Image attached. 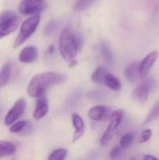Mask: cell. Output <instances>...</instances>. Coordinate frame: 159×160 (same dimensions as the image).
<instances>
[{"instance_id":"obj_22","label":"cell","mask_w":159,"mask_h":160,"mask_svg":"<svg viewBox=\"0 0 159 160\" xmlns=\"http://www.w3.org/2000/svg\"><path fill=\"white\" fill-rule=\"evenodd\" d=\"M95 0H78L74 6V9L76 11H81L86 9L88 7H90Z\"/></svg>"},{"instance_id":"obj_18","label":"cell","mask_w":159,"mask_h":160,"mask_svg":"<svg viewBox=\"0 0 159 160\" xmlns=\"http://www.w3.org/2000/svg\"><path fill=\"white\" fill-rule=\"evenodd\" d=\"M107 74H108L107 69L104 67L99 66L93 72V74L91 76V80H92V82H94L96 83H103L104 82V79H105Z\"/></svg>"},{"instance_id":"obj_20","label":"cell","mask_w":159,"mask_h":160,"mask_svg":"<svg viewBox=\"0 0 159 160\" xmlns=\"http://www.w3.org/2000/svg\"><path fill=\"white\" fill-rule=\"evenodd\" d=\"M100 52H101V54L103 55L105 61L108 64H112L113 61V56H112V53L110 48L107 46L106 43H104V42L100 43Z\"/></svg>"},{"instance_id":"obj_6","label":"cell","mask_w":159,"mask_h":160,"mask_svg":"<svg viewBox=\"0 0 159 160\" xmlns=\"http://www.w3.org/2000/svg\"><path fill=\"white\" fill-rule=\"evenodd\" d=\"M157 58H158V52L157 51H152L142 60L139 67V73L141 79H145L148 76L150 70L154 67Z\"/></svg>"},{"instance_id":"obj_9","label":"cell","mask_w":159,"mask_h":160,"mask_svg":"<svg viewBox=\"0 0 159 160\" xmlns=\"http://www.w3.org/2000/svg\"><path fill=\"white\" fill-rule=\"evenodd\" d=\"M71 121H72V126L74 128V133L72 136V143L77 142L84 134V129H85V124L83 119L77 113H73L71 116Z\"/></svg>"},{"instance_id":"obj_31","label":"cell","mask_w":159,"mask_h":160,"mask_svg":"<svg viewBox=\"0 0 159 160\" xmlns=\"http://www.w3.org/2000/svg\"><path fill=\"white\" fill-rule=\"evenodd\" d=\"M36 1H37V2H43L44 0H36Z\"/></svg>"},{"instance_id":"obj_26","label":"cell","mask_w":159,"mask_h":160,"mask_svg":"<svg viewBox=\"0 0 159 160\" xmlns=\"http://www.w3.org/2000/svg\"><path fill=\"white\" fill-rule=\"evenodd\" d=\"M152 135H153V131L151 129H145L142 132L139 140H138V142L139 143H144L146 142H148L151 138H152Z\"/></svg>"},{"instance_id":"obj_14","label":"cell","mask_w":159,"mask_h":160,"mask_svg":"<svg viewBox=\"0 0 159 160\" xmlns=\"http://www.w3.org/2000/svg\"><path fill=\"white\" fill-rule=\"evenodd\" d=\"M139 67H140V64H138L137 62H130L129 64H127L126 66L125 75L128 82H135L137 81V79L140 78Z\"/></svg>"},{"instance_id":"obj_16","label":"cell","mask_w":159,"mask_h":160,"mask_svg":"<svg viewBox=\"0 0 159 160\" xmlns=\"http://www.w3.org/2000/svg\"><path fill=\"white\" fill-rule=\"evenodd\" d=\"M16 152V146L9 142L0 141V157H8Z\"/></svg>"},{"instance_id":"obj_28","label":"cell","mask_w":159,"mask_h":160,"mask_svg":"<svg viewBox=\"0 0 159 160\" xmlns=\"http://www.w3.org/2000/svg\"><path fill=\"white\" fill-rule=\"evenodd\" d=\"M54 28H55V23H54L53 21H52V22H50L47 24V26L45 27V32H46L47 34H52V33L54 31Z\"/></svg>"},{"instance_id":"obj_24","label":"cell","mask_w":159,"mask_h":160,"mask_svg":"<svg viewBox=\"0 0 159 160\" xmlns=\"http://www.w3.org/2000/svg\"><path fill=\"white\" fill-rule=\"evenodd\" d=\"M159 116V102L156 104V106L153 108V110L150 112V113L148 114L146 120H145V124H148L152 121H154L155 119H157Z\"/></svg>"},{"instance_id":"obj_10","label":"cell","mask_w":159,"mask_h":160,"mask_svg":"<svg viewBox=\"0 0 159 160\" xmlns=\"http://www.w3.org/2000/svg\"><path fill=\"white\" fill-rule=\"evenodd\" d=\"M111 113V110L109 107L104 105H97L92 107L88 111V117L93 121H104L108 118V116Z\"/></svg>"},{"instance_id":"obj_12","label":"cell","mask_w":159,"mask_h":160,"mask_svg":"<svg viewBox=\"0 0 159 160\" xmlns=\"http://www.w3.org/2000/svg\"><path fill=\"white\" fill-rule=\"evenodd\" d=\"M153 82L154 81L152 79H147L142 83H141L135 90V95L137 96L141 103H145L147 101Z\"/></svg>"},{"instance_id":"obj_30","label":"cell","mask_w":159,"mask_h":160,"mask_svg":"<svg viewBox=\"0 0 159 160\" xmlns=\"http://www.w3.org/2000/svg\"><path fill=\"white\" fill-rule=\"evenodd\" d=\"M143 158L145 160H157V158L156 157H153V156H145Z\"/></svg>"},{"instance_id":"obj_21","label":"cell","mask_w":159,"mask_h":160,"mask_svg":"<svg viewBox=\"0 0 159 160\" xmlns=\"http://www.w3.org/2000/svg\"><path fill=\"white\" fill-rule=\"evenodd\" d=\"M134 141V134L133 133H127L124 136H122L120 142H119V145L121 146L122 149H127V147H129L132 142Z\"/></svg>"},{"instance_id":"obj_5","label":"cell","mask_w":159,"mask_h":160,"mask_svg":"<svg viewBox=\"0 0 159 160\" xmlns=\"http://www.w3.org/2000/svg\"><path fill=\"white\" fill-rule=\"evenodd\" d=\"M26 108V101L24 98L18 99L13 106L10 108V110L7 112L6 117H5V124L6 126H11L15 121H17L24 112Z\"/></svg>"},{"instance_id":"obj_29","label":"cell","mask_w":159,"mask_h":160,"mask_svg":"<svg viewBox=\"0 0 159 160\" xmlns=\"http://www.w3.org/2000/svg\"><path fill=\"white\" fill-rule=\"evenodd\" d=\"M54 52V46L53 45H51L49 48H48V51H47V53H52Z\"/></svg>"},{"instance_id":"obj_1","label":"cell","mask_w":159,"mask_h":160,"mask_svg":"<svg viewBox=\"0 0 159 160\" xmlns=\"http://www.w3.org/2000/svg\"><path fill=\"white\" fill-rule=\"evenodd\" d=\"M67 80V76L63 73L57 72H41L36 74L30 80L27 86V93L31 98H38L43 95L45 91L53 85L60 84Z\"/></svg>"},{"instance_id":"obj_8","label":"cell","mask_w":159,"mask_h":160,"mask_svg":"<svg viewBox=\"0 0 159 160\" xmlns=\"http://www.w3.org/2000/svg\"><path fill=\"white\" fill-rule=\"evenodd\" d=\"M37 103H36V108L33 112V118L36 121L41 120L43 117H45L49 112V103L46 96L43 94L37 98Z\"/></svg>"},{"instance_id":"obj_17","label":"cell","mask_w":159,"mask_h":160,"mask_svg":"<svg viewBox=\"0 0 159 160\" xmlns=\"http://www.w3.org/2000/svg\"><path fill=\"white\" fill-rule=\"evenodd\" d=\"M11 75V66L10 64H5L0 70V88L7 85Z\"/></svg>"},{"instance_id":"obj_3","label":"cell","mask_w":159,"mask_h":160,"mask_svg":"<svg viewBox=\"0 0 159 160\" xmlns=\"http://www.w3.org/2000/svg\"><path fill=\"white\" fill-rule=\"evenodd\" d=\"M40 22V15L39 14H35L29 18H27L21 25L20 28V33L18 34L13 47L18 48L22 44H23L37 30L38 24Z\"/></svg>"},{"instance_id":"obj_23","label":"cell","mask_w":159,"mask_h":160,"mask_svg":"<svg viewBox=\"0 0 159 160\" xmlns=\"http://www.w3.org/2000/svg\"><path fill=\"white\" fill-rule=\"evenodd\" d=\"M25 127H26L25 121H19V122H16L10 126L9 131L11 133H20L21 131H22L24 129Z\"/></svg>"},{"instance_id":"obj_27","label":"cell","mask_w":159,"mask_h":160,"mask_svg":"<svg viewBox=\"0 0 159 160\" xmlns=\"http://www.w3.org/2000/svg\"><path fill=\"white\" fill-rule=\"evenodd\" d=\"M121 151H122V148H121V146H120V145H119V146H115V147H113V148L111 150L110 158H111L112 159H115V158H117L121 155Z\"/></svg>"},{"instance_id":"obj_11","label":"cell","mask_w":159,"mask_h":160,"mask_svg":"<svg viewBox=\"0 0 159 160\" xmlns=\"http://www.w3.org/2000/svg\"><path fill=\"white\" fill-rule=\"evenodd\" d=\"M38 56V51L35 46H27L23 48L18 56V59L24 64H30L33 63L37 59Z\"/></svg>"},{"instance_id":"obj_19","label":"cell","mask_w":159,"mask_h":160,"mask_svg":"<svg viewBox=\"0 0 159 160\" xmlns=\"http://www.w3.org/2000/svg\"><path fill=\"white\" fill-rule=\"evenodd\" d=\"M67 156V151L64 148H58L53 150L48 157L49 160H63Z\"/></svg>"},{"instance_id":"obj_13","label":"cell","mask_w":159,"mask_h":160,"mask_svg":"<svg viewBox=\"0 0 159 160\" xmlns=\"http://www.w3.org/2000/svg\"><path fill=\"white\" fill-rule=\"evenodd\" d=\"M18 25H19V18L18 17L13 20H10V21L0 22V38L14 32L18 28Z\"/></svg>"},{"instance_id":"obj_4","label":"cell","mask_w":159,"mask_h":160,"mask_svg":"<svg viewBox=\"0 0 159 160\" xmlns=\"http://www.w3.org/2000/svg\"><path fill=\"white\" fill-rule=\"evenodd\" d=\"M124 115H125V111L124 110H116L113 112H112L111 114V119H110V124L106 129V131L104 132V134L102 135V137L100 138L99 143L101 146H106L110 143V142L113 139L118 128L121 126L123 119H124Z\"/></svg>"},{"instance_id":"obj_15","label":"cell","mask_w":159,"mask_h":160,"mask_svg":"<svg viewBox=\"0 0 159 160\" xmlns=\"http://www.w3.org/2000/svg\"><path fill=\"white\" fill-rule=\"evenodd\" d=\"M103 83L109 89H111L112 91H115V92H118V91H120L122 89V83H121L120 80L112 73H108L106 75Z\"/></svg>"},{"instance_id":"obj_7","label":"cell","mask_w":159,"mask_h":160,"mask_svg":"<svg viewBox=\"0 0 159 160\" xmlns=\"http://www.w3.org/2000/svg\"><path fill=\"white\" fill-rule=\"evenodd\" d=\"M45 6L42 2L36 0H22L18 8L22 15H35L44 9Z\"/></svg>"},{"instance_id":"obj_25","label":"cell","mask_w":159,"mask_h":160,"mask_svg":"<svg viewBox=\"0 0 159 160\" xmlns=\"http://www.w3.org/2000/svg\"><path fill=\"white\" fill-rule=\"evenodd\" d=\"M17 18L16 14L10 10H5L3 12L0 13V22H7V21H10Z\"/></svg>"},{"instance_id":"obj_2","label":"cell","mask_w":159,"mask_h":160,"mask_svg":"<svg viewBox=\"0 0 159 160\" xmlns=\"http://www.w3.org/2000/svg\"><path fill=\"white\" fill-rule=\"evenodd\" d=\"M80 44L78 38L69 29H63L59 36L58 41V49L62 58L69 64L75 59Z\"/></svg>"}]
</instances>
